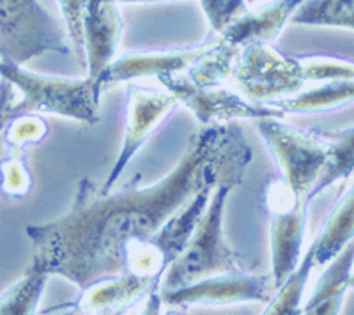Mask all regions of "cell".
Returning <instances> with one entry per match:
<instances>
[{"mask_svg": "<svg viewBox=\"0 0 354 315\" xmlns=\"http://www.w3.org/2000/svg\"><path fill=\"white\" fill-rule=\"evenodd\" d=\"M252 162V147L236 121L213 122L192 137L181 162L156 184H129L119 193H101L82 179L66 216L28 225L30 266L64 276L80 292L100 280L124 275L133 248L151 241L177 211L201 190L220 182H241Z\"/></svg>", "mask_w": 354, "mask_h": 315, "instance_id": "obj_1", "label": "cell"}, {"mask_svg": "<svg viewBox=\"0 0 354 315\" xmlns=\"http://www.w3.org/2000/svg\"><path fill=\"white\" fill-rule=\"evenodd\" d=\"M238 186V182L225 181L214 186L211 191L209 202L202 213L194 234L189 236L179 255L169 264L161 275L158 292L174 291L185 287L201 278L223 273H245L239 257L223 241V209L227 197Z\"/></svg>", "mask_w": 354, "mask_h": 315, "instance_id": "obj_2", "label": "cell"}, {"mask_svg": "<svg viewBox=\"0 0 354 315\" xmlns=\"http://www.w3.org/2000/svg\"><path fill=\"white\" fill-rule=\"evenodd\" d=\"M0 77L17 85L24 97L6 106L2 122L24 113H52L75 121L96 124L100 121V94L103 85L93 78L71 80L32 73L24 66L0 61Z\"/></svg>", "mask_w": 354, "mask_h": 315, "instance_id": "obj_3", "label": "cell"}, {"mask_svg": "<svg viewBox=\"0 0 354 315\" xmlns=\"http://www.w3.org/2000/svg\"><path fill=\"white\" fill-rule=\"evenodd\" d=\"M50 52L71 53L55 18L37 0H0V61L24 66Z\"/></svg>", "mask_w": 354, "mask_h": 315, "instance_id": "obj_4", "label": "cell"}, {"mask_svg": "<svg viewBox=\"0 0 354 315\" xmlns=\"http://www.w3.org/2000/svg\"><path fill=\"white\" fill-rule=\"evenodd\" d=\"M230 78L246 99L264 105L299 93L306 82L299 57L282 55L259 41L241 46Z\"/></svg>", "mask_w": 354, "mask_h": 315, "instance_id": "obj_5", "label": "cell"}, {"mask_svg": "<svg viewBox=\"0 0 354 315\" xmlns=\"http://www.w3.org/2000/svg\"><path fill=\"white\" fill-rule=\"evenodd\" d=\"M255 121L259 133L282 170V179L292 188L294 193L305 198L326 163L328 142L324 133H305L278 117H262Z\"/></svg>", "mask_w": 354, "mask_h": 315, "instance_id": "obj_6", "label": "cell"}, {"mask_svg": "<svg viewBox=\"0 0 354 315\" xmlns=\"http://www.w3.org/2000/svg\"><path fill=\"white\" fill-rule=\"evenodd\" d=\"M262 204L270 216L271 266H273L271 278L277 291L301 259L308 202L298 193H294L292 188L280 178L273 179L266 186Z\"/></svg>", "mask_w": 354, "mask_h": 315, "instance_id": "obj_7", "label": "cell"}, {"mask_svg": "<svg viewBox=\"0 0 354 315\" xmlns=\"http://www.w3.org/2000/svg\"><path fill=\"white\" fill-rule=\"evenodd\" d=\"M160 84L174 94L177 102L185 103L189 110H194L195 117L202 126L213 122H227L236 119H262L278 117L282 119L286 112L246 99L241 93H234L223 85L211 87H197L186 78L185 73L170 75L158 78Z\"/></svg>", "mask_w": 354, "mask_h": 315, "instance_id": "obj_8", "label": "cell"}, {"mask_svg": "<svg viewBox=\"0 0 354 315\" xmlns=\"http://www.w3.org/2000/svg\"><path fill=\"white\" fill-rule=\"evenodd\" d=\"M177 99L169 90H156L149 87L131 84L126 93V112H124V135L117 162L113 163L106 178L105 186L100 188L101 193L112 191L117 179L129 165L133 156L138 153L144 142L147 140L160 121L176 106Z\"/></svg>", "mask_w": 354, "mask_h": 315, "instance_id": "obj_9", "label": "cell"}, {"mask_svg": "<svg viewBox=\"0 0 354 315\" xmlns=\"http://www.w3.org/2000/svg\"><path fill=\"white\" fill-rule=\"evenodd\" d=\"M273 278L270 275H252L245 273H223L201 278L197 282L158 292L161 305L186 307V305H229L239 301H261L270 303L273 298Z\"/></svg>", "mask_w": 354, "mask_h": 315, "instance_id": "obj_10", "label": "cell"}, {"mask_svg": "<svg viewBox=\"0 0 354 315\" xmlns=\"http://www.w3.org/2000/svg\"><path fill=\"white\" fill-rule=\"evenodd\" d=\"M117 0H84L82 34L87 77L97 80L117 55L122 34V18Z\"/></svg>", "mask_w": 354, "mask_h": 315, "instance_id": "obj_11", "label": "cell"}, {"mask_svg": "<svg viewBox=\"0 0 354 315\" xmlns=\"http://www.w3.org/2000/svg\"><path fill=\"white\" fill-rule=\"evenodd\" d=\"M211 37L202 45L188 50H174V52H145V53H126V55L113 59L112 64L100 75L97 82L101 85L117 84V82H129L145 77H170V75L186 73L189 64L201 55L209 45Z\"/></svg>", "mask_w": 354, "mask_h": 315, "instance_id": "obj_12", "label": "cell"}, {"mask_svg": "<svg viewBox=\"0 0 354 315\" xmlns=\"http://www.w3.org/2000/svg\"><path fill=\"white\" fill-rule=\"evenodd\" d=\"M142 298H147V301L153 305L160 303L156 283L137 276L121 275L88 285L80 292L78 301L73 305V308L87 314L121 312L140 301Z\"/></svg>", "mask_w": 354, "mask_h": 315, "instance_id": "obj_13", "label": "cell"}, {"mask_svg": "<svg viewBox=\"0 0 354 315\" xmlns=\"http://www.w3.org/2000/svg\"><path fill=\"white\" fill-rule=\"evenodd\" d=\"M303 0H273L261 8H248L218 36V39L239 48L255 41L271 43L282 32V28L292 17L294 9Z\"/></svg>", "mask_w": 354, "mask_h": 315, "instance_id": "obj_14", "label": "cell"}, {"mask_svg": "<svg viewBox=\"0 0 354 315\" xmlns=\"http://www.w3.org/2000/svg\"><path fill=\"white\" fill-rule=\"evenodd\" d=\"M353 262L354 245L351 241L347 242L337 257H333L328 262L326 271L319 278L310 299L303 307H299V314H338L340 308H342L346 292L353 285Z\"/></svg>", "mask_w": 354, "mask_h": 315, "instance_id": "obj_15", "label": "cell"}, {"mask_svg": "<svg viewBox=\"0 0 354 315\" xmlns=\"http://www.w3.org/2000/svg\"><path fill=\"white\" fill-rule=\"evenodd\" d=\"M354 234V197L351 186H347L346 197L331 211L326 225L312 242L315 267L326 266L333 257L344 250Z\"/></svg>", "mask_w": 354, "mask_h": 315, "instance_id": "obj_16", "label": "cell"}, {"mask_svg": "<svg viewBox=\"0 0 354 315\" xmlns=\"http://www.w3.org/2000/svg\"><path fill=\"white\" fill-rule=\"evenodd\" d=\"M239 52V46L229 45L218 37H211L209 45L186 69V78L197 87L223 85V82L232 77Z\"/></svg>", "mask_w": 354, "mask_h": 315, "instance_id": "obj_17", "label": "cell"}, {"mask_svg": "<svg viewBox=\"0 0 354 315\" xmlns=\"http://www.w3.org/2000/svg\"><path fill=\"white\" fill-rule=\"evenodd\" d=\"M354 78L353 80H330L328 85H321L317 89L306 90L296 96H286L280 99L266 103L282 112H322V110L338 108L353 103Z\"/></svg>", "mask_w": 354, "mask_h": 315, "instance_id": "obj_18", "label": "cell"}, {"mask_svg": "<svg viewBox=\"0 0 354 315\" xmlns=\"http://www.w3.org/2000/svg\"><path fill=\"white\" fill-rule=\"evenodd\" d=\"M322 133H324V131H322ZM324 137H326L328 142L326 163L322 166V172L317 178V181L314 182V186H312L308 190V193L305 195L306 202H310V200L314 197H317L321 191L330 188L333 182L351 178V174H353V128H347L342 133H324Z\"/></svg>", "mask_w": 354, "mask_h": 315, "instance_id": "obj_19", "label": "cell"}, {"mask_svg": "<svg viewBox=\"0 0 354 315\" xmlns=\"http://www.w3.org/2000/svg\"><path fill=\"white\" fill-rule=\"evenodd\" d=\"M354 0H303L294 9L290 23L340 27L353 30Z\"/></svg>", "mask_w": 354, "mask_h": 315, "instance_id": "obj_20", "label": "cell"}, {"mask_svg": "<svg viewBox=\"0 0 354 315\" xmlns=\"http://www.w3.org/2000/svg\"><path fill=\"white\" fill-rule=\"evenodd\" d=\"M314 267V248L310 247L299 259L298 266L294 267L292 273L274 291V296L270 299L268 308H266V314H299L303 292H305Z\"/></svg>", "mask_w": 354, "mask_h": 315, "instance_id": "obj_21", "label": "cell"}, {"mask_svg": "<svg viewBox=\"0 0 354 315\" xmlns=\"http://www.w3.org/2000/svg\"><path fill=\"white\" fill-rule=\"evenodd\" d=\"M46 280H48L46 273L28 266L24 278L18 280L12 287H9L4 294L0 296V314H36Z\"/></svg>", "mask_w": 354, "mask_h": 315, "instance_id": "obj_22", "label": "cell"}, {"mask_svg": "<svg viewBox=\"0 0 354 315\" xmlns=\"http://www.w3.org/2000/svg\"><path fill=\"white\" fill-rule=\"evenodd\" d=\"M25 149L27 147H9V154L0 160V191L6 197L24 198L32 190V174Z\"/></svg>", "mask_w": 354, "mask_h": 315, "instance_id": "obj_23", "label": "cell"}, {"mask_svg": "<svg viewBox=\"0 0 354 315\" xmlns=\"http://www.w3.org/2000/svg\"><path fill=\"white\" fill-rule=\"evenodd\" d=\"M4 140L8 147L36 146L48 133L46 122L36 113H24L4 122Z\"/></svg>", "mask_w": 354, "mask_h": 315, "instance_id": "obj_24", "label": "cell"}, {"mask_svg": "<svg viewBox=\"0 0 354 315\" xmlns=\"http://www.w3.org/2000/svg\"><path fill=\"white\" fill-rule=\"evenodd\" d=\"M205 18L209 21V36L218 37L232 21L250 8L248 0H201Z\"/></svg>", "mask_w": 354, "mask_h": 315, "instance_id": "obj_25", "label": "cell"}, {"mask_svg": "<svg viewBox=\"0 0 354 315\" xmlns=\"http://www.w3.org/2000/svg\"><path fill=\"white\" fill-rule=\"evenodd\" d=\"M305 80L330 82V80H353L354 66L346 61L335 59H317V57H299Z\"/></svg>", "mask_w": 354, "mask_h": 315, "instance_id": "obj_26", "label": "cell"}, {"mask_svg": "<svg viewBox=\"0 0 354 315\" xmlns=\"http://www.w3.org/2000/svg\"><path fill=\"white\" fill-rule=\"evenodd\" d=\"M62 17L68 25L69 37L75 46L82 50L84 46V34H82V11H84V0H59Z\"/></svg>", "mask_w": 354, "mask_h": 315, "instance_id": "obj_27", "label": "cell"}, {"mask_svg": "<svg viewBox=\"0 0 354 315\" xmlns=\"http://www.w3.org/2000/svg\"><path fill=\"white\" fill-rule=\"evenodd\" d=\"M117 2H165V0H117Z\"/></svg>", "mask_w": 354, "mask_h": 315, "instance_id": "obj_28", "label": "cell"}, {"mask_svg": "<svg viewBox=\"0 0 354 315\" xmlns=\"http://www.w3.org/2000/svg\"><path fill=\"white\" fill-rule=\"evenodd\" d=\"M248 2H250V0H248Z\"/></svg>", "mask_w": 354, "mask_h": 315, "instance_id": "obj_29", "label": "cell"}]
</instances>
